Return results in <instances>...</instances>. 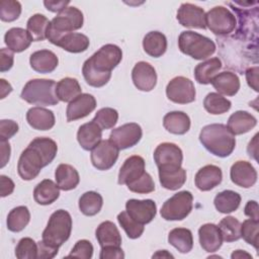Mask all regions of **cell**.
Here are the masks:
<instances>
[{"mask_svg":"<svg viewBox=\"0 0 259 259\" xmlns=\"http://www.w3.org/2000/svg\"><path fill=\"white\" fill-rule=\"evenodd\" d=\"M122 52L119 47L112 44L102 46L82 67V74L92 87H102L108 83L111 77V71L121 62Z\"/></svg>","mask_w":259,"mask_h":259,"instance_id":"6da1fadb","label":"cell"},{"mask_svg":"<svg viewBox=\"0 0 259 259\" xmlns=\"http://www.w3.org/2000/svg\"><path fill=\"white\" fill-rule=\"evenodd\" d=\"M199 141L210 154L221 158L230 156L236 147L235 136L227 125L222 123L203 126L199 134Z\"/></svg>","mask_w":259,"mask_h":259,"instance_id":"7a4b0ae2","label":"cell"},{"mask_svg":"<svg viewBox=\"0 0 259 259\" xmlns=\"http://www.w3.org/2000/svg\"><path fill=\"white\" fill-rule=\"evenodd\" d=\"M84 17L81 10L77 7L69 6L63 11L59 12L49 24L47 30V38L50 42L57 46L60 39L83 26Z\"/></svg>","mask_w":259,"mask_h":259,"instance_id":"3957f363","label":"cell"},{"mask_svg":"<svg viewBox=\"0 0 259 259\" xmlns=\"http://www.w3.org/2000/svg\"><path fill=\"white\" fill-rule=\"evenodd\" d=\"M57 83L52 79H32L22 88L20 97L34 105H56L60 101L56 94Z\"/></svg>","mask_w":259,"mask_h":259,"instance_id":"277c9868","label":"cell"},{"mask_svg":"<svg viewBox=\"0 0 259 259\" xmlns=\"http://www.w3.org/2000/svg\"><path fill=\"white\" fill-rule=\"evenodd\" d=\"M71 232V214L65 209H58L51 214L48 225L42 232L41 240L53 247L59 248L70 238Z\"/></svg>","mask_w":259,"mask_h":259,"instance_id":"5b68a950","label":"cell"},{"mask_svg":"<svg viewBox=\"0 0 259 259\" xmlns=\"http://www.w3.org/2000/svg\"><path fill=\"white\" fill-rule=\"evenodd\" d=\"M179 50L194 60H204L215 52V44L208 37L191 30L182 31L178 37Z\"/></svg>","mask_w":259,"mask_h":259,"instance_id":"8992f818","label":"cell"},{"mask_svg":"<svg viewBox=\"0 0 259 259\" xmlns=\"http://www.w3.org/2000/svg\"><path fill=\"white\" fill-rule=\"evenodd\" d=\"M193 195L188 190H182L168 198L162 205L160 213L166 221H182L192 210Z\"/></svg>","mask_w":259,"mask_h":259,"instance_id":"52a82bcc","label":"cell"},{"mask_svg":"<svg viewBox=\"0 0 259 259\" xmlns=\"http://www.w3.org/2000/svg\"><path fill=\"white\" fill-rule=\"evenodd\" d=\"M47 165L41 153L34 146L29 144L19 157L17 172L21 179L29 181L34 179Z\"/></svg>","mask_w":259,"mask_h":259,"instance_id":"ba28073f","label":"cell"},{"mask_svg":"<svg viewBox=\"0 0 259 259\" xmlns=\"http://www.w3.org/2000/svg\"><path fill=\"white\" fill-rule=\"evenodd\" d=\"M206 27L217 35H227L237 25L235 15L224 6H215L205 13Z\"/></svg>","mask_w":259,"mask_h":259,"instance_id":"9c48e42d","label":"cell"},{"mask_svg":"<svg viewBox=\"0 0 259 259\" xmlns=\"http://www.w3.org/2000/svg\"><path fill=\"white\" fill-rule=\"evenodd\" d=\"M154 160L159 171H175L181 168L183 154L173 143H162L154 151Z\"/></svg>","mask_w":259,"mask_h":259,"instance_id":"30bf717a","label":"cell"},{"mask_svg":"<svg viewBox=\"0 0 259 259\" xmlns=\"http://www.w3.org/2000/svg\"><path fill=\"white\" fill-rule=\"evenodd\" d=\"M166 95L169 100L178 104H186L195 100V87L193 82L183 76H178L169 81L166 86Z\"/></svg>","mask_w":259,"mask_h":259,"instance_id":"8fae6325","label":"cell"},{"mask_svg":"<svg viewBox=\"0 0 259 259\" xmlns=\"http://www.w3.org/2000/svg\"><path fill=\"white\" fill-rule=\"evenodd\" d=\"M118 154L119 149L110 140H101L91 150V163L98 170H108L115 164Z\"/></svg>","mask_w":259,"mask_h":259,"instance_id":"7c38bea8","label":"cell"},{"mask_svg":"<svg viewBox=\"0 0 259 259\" xmlns=\"http://www.w3.org/2000/svg\"><path fill=\"white\" fill-rule=\"evenodd\" d=\"M143 136L140 124L136 122L124 123L111 131L109 140L119 149L125 150L137 145Z\"/></svg>","mask_w":259,"mask_h":259,"instance_id":"4fadbf2b","label":"cell"},{"mask_svg":"<svg viewBox=\"0 0 259 259\" xmlns=\"http://www.w3.org/2000/svg\"><path fill=\"white\" fill-rule=\"evenodd\" d=\"M125 210L130 217L139 224L146 225L151 223L156 213L157 205L152 199H128L125 203Z\"/></svg>","mask_w":259,"mask_h":259,"instance_id":"5bb4252c","label":"cell"},{"mask_svg":"<svg viewBox=\"0 0 259 259\" xmlns=\"http://www.w3.org/2000/svg\"><path fill=\"white\" fill-rule=\"evenodd\" d=\"M132 79L139 90L149 92L153 90L157 84V73L151 64L141 61L134 66Z\"/></svg>","mask_w":259,"mask_h":259,"instance_id":"9a60e30c","label":"cell"},{"mask_svg":"<svg viewBox=\"0 0 259 259\" xmlns=\"http://www.w3.org/2000/svg\"><path fill=\"white\" fill-rule=\"evenodd\" d=\"M178 22L185 27L191 28H206L204 10L191 3H183L177 11Z\"/></svg>","mask_w":259,"mask_h":259,"instance_id":"2e32d148","label":"cell"},{"mask_svg":"<svg viewBox=\"0 0 259 259\" xmlns=\"http://www.w3.org/2000/svg\"><path fill=\"white\" fill-rule=\"evenodd\" d=\"M96 108V99L89 93H82L69 102L66 110L67 121H74L90 114Z\"/></svg>","mask_w":259,"mask_h":259,"instance_id":"e0dca14e","label":"cell"},{"mask_svg":"<svg viewBox=\"0 0 259 259\" xmlns=\"http://www.w3.org/2000/svg\"><path fill=\"white\" fill-rule=\"evenodd\" d=\"M230 177L236 185L243 188H250L257 181V171L250 162L237 161L231 167Z\"/></svg>","mask_w":259,"mask_h":259,"instance_id":"ac0fdd59","label":"cell"},{"mask_svg":"<svg viewBox=\"0 0 259 259\" xmlns=\"http://www.w3.org/2000/svg\"><path fill=\"white\" fill-rule=\"evenodd\" d=\"M145 160L143 157L134 155L128 157L122 164L118 173V184L127 185L139 179L145 173Z\"/></svg>","mask_w":259,"mask_h":259,"instance_id":"d6986e66","label":"cell"},{"mask_svg":"<svg viewBox=\"0 0 259 259\" xmlns=\"http://www.w3.org/2000/svg\"><path fill=\"white\" fill-rule=\"evenodd\" d=\"M223 180V172L215 165H205L200 168L194 177L195 186L201 191H208L217 187Z\"/></svg>","mask_w":259,"mask_h":259,"instance_id":"ffe728a7","label":"cell"},{"mask_svg":"<svg viewBox=\"0 0 259 259\" xmlns=\"http://www.w3.org/2000/svg\"><path fill=\"white\" fill-rule=\"evenodd\" d=\"M198 238L201 248L208 253L218 251L223 244L221 231L214 224L202 225L198 229Z\"/></svg>","mask_w":259,"mask_h":259,"instance_id":"44dd1931","label":"cell"},{"mask_svg":"<svg viewBox=\"0 0 259 259\" xmlns=\"http://www.w3.org/2000/svg\"><path fill=\"white\" fill-rule=\"evenodd\" d=\"M26 120L32 128L37 131H49L56 122L54 112L40 106L29 108L26 112Z\"/></svg>","mask_w":259,"mask_h":259,"instance_id":"7402d4cb","label":"cell"},{"mask_svg":"<svg viewBox=\"0 0 259 259\" xmlns=\"http://www.w3.org/2000/svg\"><path fill=\"white\" fill-rule=\"evenodd\" d=\"M30 67L37 73L47 74L53 72L59 64L57 55L50 50H40L32 53L29 58Z\"/></svg>","mask_w":259,"mask_h":259,"instance_id":"603a6c76","label":"cell"},{"mask_svg":"<svg viewBox=\"0 0 259 259\" xmlns=\"http://www.w3.org/2000/svg\"><path fill=\"white\" fill-rule=\"evenodd\" d=\"M102 138V128L93 120L82 124L77 132V140L82 149L92 150Z\"/></svg>","mask_w":259,"mask_h":259,"instance_id":"cb8c5ba5","label":"cell"},{"mask_svg":"<svg viewBox=\"0 0 259 259\" xmlns=\"http://www.w3.org/2000/svg\"><path fill=\"white\" fill-rule=\"evenodd\" d=\"M210 83L221 95L223 94L227 96H234L240 89L239 77L230 71H224L217 74Z\"/></svg>","mask_w":259,"mask_h":259,"instance_id":"d4e9b609","label":"cell"},{"mask_svg":"<svg viewBox=\"0 0 259 259\" xmlns=\"http://www.w3.org/2000/svg\"><path fill=\"white\" fill-rule=\"evenodd\" d=\"M256 124L257 119L254 115L244 110H238L229 117L227 127L234 136H237L250 132Z\"/></svg>","mask_w":259,"mask_h":259,"instance_id":"484cf974","label":"cell"},{"mask_svg":"<svg viewBox=\"0 0 259 259\" xmlns=\"http://www.w3.org/2000/svg\"><path fill=\"white\" fill-rule=\"evenodd\" d=\"M33 41L27 29L21 27H12L6 31L4 42L13 53H21L25 51Z\"/></svg>","mask_w":259,"mask_h":259,"instance_id":"4316f807","label":"cell"},{"mask_svg":"<svg viewBox=\"0 0 259 259\" xmlns=\"http://www.w3.org/2000/svg\"><path fill=\"white\" fill-rule=\"evenodd\" d=\"M95 236L101 248L120 247L121 245V235L116 226L110 221L102 222L97 227Z\"/></svg>","mask_w":259,"mask_h":259,"instance_id":"83f0119b","label":"cell"},{"mask_svg":"<svg viewBox=\"0 0 259 259\" xmlns=\"http://www.w3.org/2000/svg\"><path fill=\"white\" fill-rule=\"evenodd\" d=\"M55 178L59 188L65 191L76 188L80 182L78 171L69 164H60L55 171Z\"/></svg>","mask_w":259,"mask_h":259,"instance_id":"f1b7e54d","label":"cell"},{"mask_svg":"<svg viewBox=\"0 0 259 259\" xmlns=\"http://www.w3.org/2000/svg\"><path fill=\"white\" fill-rule=\"evenodd\" d=\"M60 196V188L51 179L40 181L33 190V198L40 205H49L56 201Z\"/></svg>","mask_w":259,"mask_h":259,"instance_id":"f546056e","label":"cell"},{"mask_svg":"<svg viewBox=\"0 0 259 259\" xmlns=\"http://www.w3.org/2000/svg\"><path fill=\"white\" fill-rule=\"evenodd\" d=\"M165 130L174 135H184L190 128V118L183 111H171L163 118Z\"/></svg>","mask_w":259,"mask_h":259,"instance_id":"4dcf8cb0","label":"cell"},{"mask_svg":"<svg viewBox=\"0 0 259 259\" xmlns=\"http://www.w3.org/2000/svg\"><path fill=\"white\" fill-rule=\"evenodd\" d=\"M143 48L153 58L162 57L167 50V38L160 31H150L144 36Z\"/></svg>","mask_w":259,"mask_h":259,"instance_id":"1f68e13d","label":"cell"},{"mask_svg":"<svg viewBox=\"0 0 259 259\" xmlns=\"http://www.w3.org/2000/svg\"><path fill=\"white\" fill-rule=\"evenodd\" d=\"M168 242L180 253L186 254L192 250L193 237L190 230L185 228H175L168 235Z\"/></svg>","mask_w":259,"mask_h":259,"instance_id":"d6a6232c","label":"cell"},{"mask_svg":"<svg viewBox=\"0 0 259 259\" xmlns=\"http://www.w3.org/2000/svg\"><path fill=\"white\" fill-rule=\"evenodd\" d=\"M222 68V62L219 58H211L200 64L194 69L195 80L199 84H209L212 78L218 74Z\"/></svg>","mask_w":259,"mask_h":259,"instance_id":"836d02e7","label":"cell"},{"mask_svg":"<svg viewBox=\"0 0 259 259\" xmlns=\"http://www.w3.org/2000/svg\"><path fill=\"white\" fill-rule=\"evenodd\" d=\"M89 45H90L89 38L85 34L79 33V32L68 33L64 35L60 39V41L57 44L58 47L73 54L85 52L89 48Z\"/></svg>","mask_w":259,"mask_h":259,"instance_id":"e575fe53","label":"cell"},{"mask_svg":"<svg viewBox=\"0 0 259 259\" xmlns=\"http://www.w3.org/2000/svg\"><path fill=\"white\" fill-rule=\"evenodd\" d=\"M213 203L218 211L222 213H230L239 207L241 203V196L236 191L224 190L215 195Z\"/></svg>","mask_w":259,"mask_h":259,"instance_id":"d590c367","label":"cell"},{"mask_svg":"<svg viewBox=\"0 0 259 259\" xmlns=\"http://www.w3.org/2000/svg\"><path fill=\"white\" fill-rule=\"evenodd\" d=\"M56 94L59 100L63 102H71L81 93V86L77 79L66 77L57 83Z\"/></svg>","mask_w":259,"mask_h":259,"instance_id":"8d00e7d4","label":"cell"},{"mask_svg":"<svg viewBox=\"0 0 259 259\" xmlns=\"http://www.w3.org/2000/svg\"><path fill=\"white\" fill-rule=\"evenodd\" d=\"M30 221V212L24 205H19L12 208L7 215V229L17 233L22 231Z\"/></svg>","mask_w":259,"mask_h":259,"instance_id":"74e56055","label":"cell"},{"mask_svg":"<svg viewBox=\"0 0 259 259\" xmlns=\"http://www.w3.org/2000/svg\"><path fill=\"white\" fill-rule=\"evenodd\" d=\"M103 205L102 196L95 191H87L81 195L79 198V209L80 211L87 215L92 217L97 214Z\"/></svg>","mask_w":259,"mask_h":259,"instance_id":"f35d334b","label":"cell"},{"mask_svg":"<svg viewBox=\"0 0 259 259\" xmlns=\"http://www.w3.org/2000/svg\"><path fill=\"white\" fill-rule=\"evenodd\" d=\"M50 21L44 14L36 13L28 18L26 28L33 41H41L47 38V30Z\"/></svg>","mask_w":259,"mask_h":259,"instance_id":"ab89813d","label":"cell"},{"mask_svg":"<svg viewBox=\"0 0 259 259\" xmlns=\"http://www.w3.org/2000/svg\"><path fill=\"white\" fill-rule=\"evenodd\" d=\"M161 185L168 190H177L186 181V170L180 168L175 171H159Z\"/></svg>","mask_w":259,"mask_h":259,"instance_id":"60d3db41","label":"cell"},{"mask_svg":"<svg viewBox=\"0 0 259 259\" xmlns=\"http://www.w3.org/2000/svg\"><path fill=\"white\" fill-rule=\"evenodd\" d=\"M204 109L210 114H223L230 110L232 103L229 99L217 92L208 93L203 100Z\"/></svg>","mask_w":259,"mask_h":259,"instance_id":"b9f144b4","label":"cell"},{"mask_svg":"<svg viewBox=\"0 0 259 259\" xmlns=\"http://www.w3.org/2000/svg\"><path fill=\"white\" fill-rule=\"evenodd\" d=\"M223 241L227 243L238 241L241 238V223L234 217H226L219 223Z\"/></svg>","mask_w":259,"mask_h":259,"instance_id":"7bdbcfd3","label":"cell"},{"mask_svg":"<svg viewBox=\"0 0 259 259\" xmlns=\"http://www.w3.org/2000/svg\"><path fill=\"white\" fill-rule=\"evenodd\" d=\"M30 145L34 146L44 156L47 164L49 165L53 160L55 159L57 152H58V146L57 143L50 139V138H45V137H38L33 139L30 143Z\"/></svg>","mask_w":259,"mask_h":259,"instance_id":"ee69618b","label":"cell"},{"mask_svg":"<svg viewBox=\"0 0 259 259\" xmlns=\"http://www.w3.org/2000/svg\"><path fill=\"white\" fill-rule=\"evenodd\" d=\"M117 221L130 239H138L144 233V225L133 220L126 210H123L117 214Z\"/></svg>","mask_w":259,"mask_h":259,"instance_id":"f6af8a7d","label":"cell"},{"mask_svg":"<svg viewBox=\"0 0 259 259\" xmlns=\"http://www.w3.org/2000/svg\"><path fill=\"white\" fill-rule=\"evenodd\" d=\"M241 238L252 245L258 251L259 244V221L248 219L241 224Z\"/></svg>","mask_w":259,"mask_h":259,"instance_id":"bcb514c9","label":"cell"},{"mask_svg":"<svg viewBox=\"0 0 259 259\" xmlns=\"http://www.w3.org/2000/svg\"><path fill=\"white\" fill-rule=\"evenodd\" d=\"M117 119L118 112L114 108L103 107L96 112L92 120L95 121L102 130H108L116 124Z\"/></svg>","mask_w":259,"mask_h":259,"instance_id":"7dc6e473","label":"cell"},{"mask_svg":"<svg viewBox=\"0 0 259 259\" xmlns=\"http://www.w3.org/2000/svg\"><path fill=\"white\" fill-rule=\"evenodd\" d=\"M15 256L18 259L37 258V243L29 237L22 238L15 248Z\"/></svg>","mask_w":259,"mask_h":259,"instance_id":"c3c4849f","label":"cell"},{"mask_svg":"<svg viewBox=\"0 0 259 259\" xmlns=\"http://www.w3.org/2000/svg\"><path fill=\"white\" fill-rule=\"evenodd\" d=\"M21 13V4L15 0H3L0 2V18L2 21L16 20Z\"/></svg>","mask_w":259,"mask_h":259,"instance_id":"681fc988","label":"cell"},{"mask_svg":"<svg viewBox=\"0 0 259 259\" xmlns=\"http://www.w3.org/2000/svg\"><path fill=\"white\" fill-rule=\"evenodd\" d=\"M127 188L136 193H151L155 190V183L152 176L145 172L139 179L128 183Z\"/></svg>","mask_w":259,"mask_h":259,"instance_id":"f907efd6","label":"cell"},{"mask_svg":"<svg viewBox=\"0 0 259 259\" xmlns=\"http://www.w3.org/2000/svg\"><path fill=\"white\" fill-rule=\"evenodd\" d=\"M93 255V246L88 240H79L67 257L90 259Z\"/></svg>","mask_w":259,"mask_h":259,"instance_id":"816d5d0a","label":"cell"},{"mask_svg":"<svg viewBox=\"0 0 259 259\" xmlns=\"http://www.w3.org/2000/svg\"><path fill=\"white\" fill-rule=\"evenodd\" d=\"M18 132V124L12 119L0 120V140L8 141Z\"/></svg>","mask_w":259,"mask_h":259,"instance_id":"f5cc1de1","label":"cell"},{"mask_svg":"<svg viewBox=\"0 0 259 259\" xmlns=\"http://www.w3.org/2000/svg\"><path fill=\"white\" fill-rule=\"evenodd\" d=\"M59 248L53 247L42 240L37 242V259H51L58 254Z\"/></svg>","mask_w":259,"mask_h":259,"instance_id":"db71d44e","label":"cell"},{"mask_svg":"<svg viewBox=\"0 0 259 259\" xmlns=\"http://www.w3.org/2000/svg\"><path fill=\"white\" fill-rule=\"evenodd\" d=\"M14 62V56L13 52L10 51L9 49L2 48L0 50V71L1 72H6L9 71Z\"/></svg>","mask_w":259,"mask_h":259,"instance_id":"11a10c76","label":"cell"},{"mask_svg":"<svg viewBox=\"0 0 259 259\" xmlns=\"http://www.w3.org/2000/svg\"><path fill=\"white\" fill-rule=\"evenodd\" d=\"M100 259H122L124 258V253L120 247H104L101 248L100 254H99Z\"/></svg>","mask_w":259,"mask_h":259,"instance_id":"9f6ffc18","label":"cell"},{"mask_svg":"<svg viewBox=\"0 0 259 259\" xmlns=\"http://www.w3.org/2000/svg\"><path fill=\"white\" fill-rule=\"evenodd\" d=\"M258 66L250 67L246 70V80L248 85L256 92H258Z\"/></svg>","mask_w":259,"mask_h":259,"instance_id":"6f0895ef","label":"cell"},{"mask_svg":"<svg viewBox=\"0 0 259 259\" xmlns=\"http://www.w3.org/2000/svg\"><path fill=\"white\" fill-rule=\"evenodd\" d=\"M0 183H1V196L5 197L10 195L14 190V182L7 176L1 175L0 176Z\"/></svg>","mask_w":259,"mask_h":259,"instance_id":"680465c9","label":"cell"},{"mask_svg":"<svg viewBox=\"0 0 259 259\" xmlns=\"http://www.w3.org/2000/svg\"><path fill=\"white\" fill-rule=\"evenodd\" d=\"M69 1H53V0H46L44 1V5L46 8L52 12H61L69 5Z\"/></svg>","mask_w":259,"mask_h":259,"instance_id":"91938a15","label":"cell"},{"mask_svg":"<svg viewBox=\"0 0 259 259\" xmlns=\"http://www.w3.org/2000/svg\"><path fill=\"white\" fill-rule=\"evenodd\" d=\"M244 212L250 219L259 221V211H258V203L255 200H249L245 205Z\"/></svg>","mask_w":259,"mask_h":259,"instance_id":"94428289","label":"cell"},{"mask_svg":"<svg viewBox=\"0 0 259 259\" xmlns=\"http://www.w3.org/2000/svg\"><path fill=\"white\" fill-rule=\"evenodd\" d=\"M0 145H1V165H0V167L3 168L8 163V161L10 159L11 148H10V144L8 141L0 140Z\"/></svg>","mask_w":259,"mask_h":259,"instance_id":"6125c7cd","label":"cell"},{"mask_svg":"<svg viewBox=\"0 0 259 259\" xmlns=\"http://www.w3.org/2000/svg\"><path fill=\"white\" fill-rule=\"evenodd\" d=\"M257 138H258V134H256L253 138L252 141H250L249 145H248V148H247V152H248V155L250 157H252L253 159H255L257 161Z\"/></svg>","mask_w":259,"mask_h":259,"instance_id":"be15d7a7","label":"cell"},{"mask_svg":"<svg viewBox=\"0 0 259 259\" xmlns=\"http://www.w3.org/2000/svg\"><path fill=\"white\" fill-rule=\"evenodd\" d=\"M0 84H1V99L5 98L6 95H8L11 91H12V86L6 82L5 79H1L0 80Z\"/></svg>","mask_w":259,"mask_h":259,"instance_id":"e7e4bbea","label":"cell"},{"mask_svg":"<svg viewBox=\"0 0 259 259\" xmlns=\"http://www.w3.org/2000/svg\"><path fill=\"white\" fill-rule=\"evenodd\" d=\"M245 257L252 259V256L249 253H247L243 250H236L231 255V258H233V259H235V258H245Z\"/></svg>","mask_w":259,"mask_h":259,"instance_id":"03108f58","label":"cell"},{"mask_svg":"<svg viewBox=\"0 0 259 259\" xmlns=\"http://www.w3.org/2000/svg\"><path fill=\"white\" fill-rule=\"evenodd\" d=\"M160 258V257H171V258H173V255L171 254V253H168V251L167 250H160V251H158L157 253H155L154 255H153V258Z\"/></svg>","mask_w":259,"mask_h":259,"instance_id":"003e7915","label":"cell"}]
</instances>
